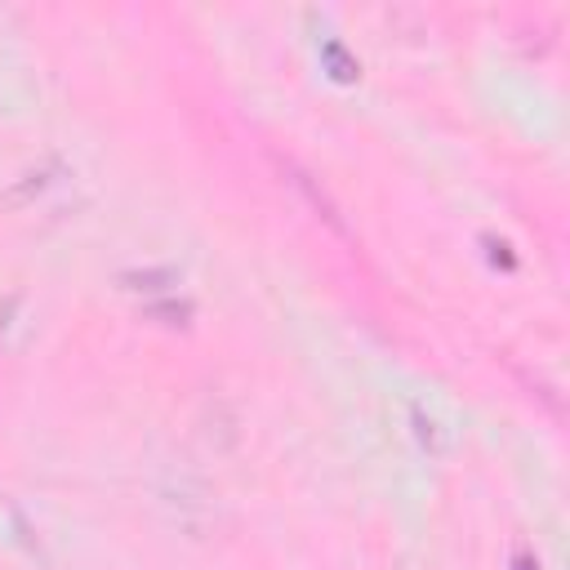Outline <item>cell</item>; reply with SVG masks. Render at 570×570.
Listing matches in <instances>:
<instances>
[{
    "instance_id": "cell-1",
    "label": "cell",
    "mask_w": 570,
    "mask_h": 570,
    "mask_svg": "<svg viewBox=\"0 0 570 570\" xmlns=\"http://www.w3.org/2000/svg\"><path fill=\"white\" fill-rule=\"evenodd\" d=\"M272 160H276L281 178H285V183H289V187H294V191H298V196L312 205V214H316V218H321L330 232L347 236V218H343L338 200H334V196H330V191H325V187H321V183H316V178H312V174H307V169H303L294 156H281V151H272Z\"/></svg>"
},
{
    "instance_id": "cell-2",
    "label": "cell",
    "mask_w": 570,
    "mask_h": 570,
    "mask_svg": "<svg viewBox=\"0 0 570 570\" xmlns=\"http://www.w3.org/2000/svg\"><path fill=\"white\" fill-rule=\"evenodd\" d=\"M58 174H62V165H58V160H45L40 169H27V174H22V178H18V183L4 191V205H9V209L27 205V200H31V196H40V191H45V187H49Z\"/></svg>"
},
{
    "instance_id": "cell-3",
    "label": "cell",
    "mask_w": 570,
    "mask_h": 570,
    "mask_svg": "<svg viewBox=\"0 0 570 570\" xmlns=\"http://www.w3.org/2000/svg\"><path fill=\"white\" fill-rule=\"evenodd\" d=\"M120 285L134 289V294H156V289L178 285V272H174V267H142V272H125Z\"/></svg>"
},
{
    "instance_id": "cell-4",
    "label": "cell",
    "mask_w": 570,
    "mask_h": 570,
    "mask_svg": "<svg viewBox=\"0 0 570 570\" xmlns=\"http://www.w3.org/2000/svg\"><path fill=\"white\" fill-rule=\"evenodd\" d=\"M321 62H325V67H330V76H334V80H343V85H352V80L361 76V62L343 49V40H325V45H321Z\"/></svg>"
},
{
    "instance_id": "cell-5",
    "label": "cell",
    "mask_w": 570,
    "mask_h": 570,
    "mask_svg": "<svg viewBox=\"0 0 570 570\" xmlns=\"http://www.w3.org/2000/svg\"><path fill=\"white\" fill-rule=\"evenodd\" d=\"M410 423H414V436H419V445L428 450V454H445V432H441V423L432 419V414H423V405H410Z\"/></svg>"
},
{
    "instance_id": "cell-6",
    "label": "cell",
    "mask_w": 570,
    "mask_h": 570,
    "mask_svg": "<svg viewBox=\"0 0 570 570\" xmlns=\"http://www.w3.org/2000/svg\"><path fill=\"white\" fill-rule=\"evenodd\" d=\"M147 321H160V325H187L191 321V303L187 298H165V303H147L142 307Z\"/></svg>"
},
{
    "instance_id": "cell-7",
    "label": "cell",
    "mask_w": 570,
    "mask_h": 570,
    "mask_svg": "<svg viewBox=\"0 0 570 570\" xmlns=\"http://www.w3.org/2000/svg\"><path fill=\"white\" fill-rule=\"evenodd\" d=\"M485 245H490V258H494V263H503V267H512V254H508V245H503V240H494V236H485Z\"/></svg>"
},
{
    "instance_id": "cell-8",
    "label": "cell",
    "mask_w": 570,
    "mask_h": 570,
    "mask_svg": "<svg viewBox=\"0 0 570 570\" xmlns=\"http://www.w3.org/2000/svg\"><path fill=\"white\" fill-rule=\"evenodd\" d=\"M512 570H539V557H530L525 548H517L512 552Z\"/></svg>"
}]
</instances>
